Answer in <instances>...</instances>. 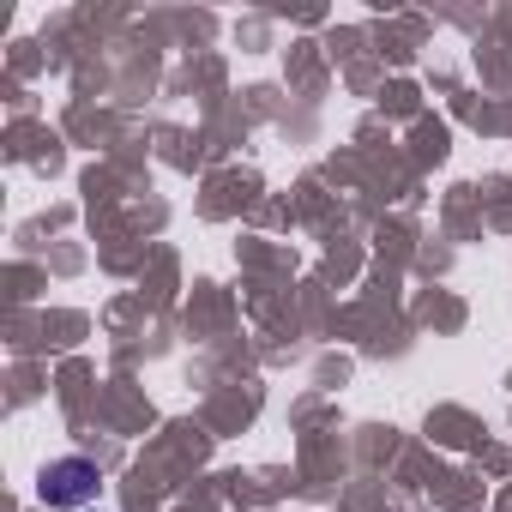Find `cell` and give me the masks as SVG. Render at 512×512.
<instances>
[{"label":"cell","mask_w":512,"mask_h":512,"mask_svg":"<svg viewBox=\"0 0 512 512\" xmlns=\"http://www.w3.org/2000/svg\"><path fill=\"white\" fill-rule=\"evenodd\" d=\"M97 488H103V470H97L91 458H79V452H73V458H49L43 476H37V494H43V506H55V512L91 506Z\"/></svg>","instance_id":"1"}]
</instances>
